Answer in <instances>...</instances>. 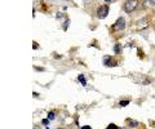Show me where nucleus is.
Returning a JSON list of instances; mask_svg holds the SVG:
<instances>
[{
	"label": "nucleus",
	"mask_w": 155,
	"mask_h": 129,
	"mask_svg": "<svg viewBox=\"0 0 155 129\" xmlns=\"http://www.w3.org/2000/svg\"><path fill=\"white\" fill-rule=\"evenodd\" d=\"M113 28H114L115 31H122V30H124V28H125V20H124L123 17H119L118 21L114 23Z\"/></svg>",
	"instance_id": "nucleus-3"
},
{
	"label": "nucleus",
	"mask_w": 155,
	"mask_h": 129,
	"mask_svg": "<svg viewBox=\"0 0 155 129\" xmlns=\"http://www.w3.org/2000/svg\"><path fill=\"white\" fill-rule=\"evenodd\" d=\"M78 80H79V82L83 84V85H87V83H85V79H84V76L83 75H79L78 76Z\"/></svg>",
	"instance_id": "nucleus-8"
},
{
	"label": "nucleus",
	"mask_w": 155,
	"mask_h": 129,
	"mask_svg": "<svg viewBox=\"0 0 155 129\" xmlns=\"http://www.w3.org/2000/svg\"><path fill=\"white\" fill-rule=\"evenodd\" d=\"M81 129H92V128H91V127H83Z\"/></svg>",
	"instance_id": "nucleus-14"
},
{
	"label": "nucleus",
	"mask_w": 155,
	"mask_h": 129,
	"mask_svg": "<svg viewBox=\"0 0 155 129\" xmlns=\"http://www.w3.org/2000/svg\"><path fill=\"white\" fill-rule=\"evenodd\" d=\"M104 65H105V66H110V67H114V66L118 65V62L114 61L113 57L106 56V57H104Z\"/></svg>",
	"instance_id": "nucleus-4"
},
{
	"label": "nucleus",
	"mask_w": 155,
	"mask_h": 129,
	"mask_svg": "<svg viewBox=\"0 0 155 129\" xmlns=\"http://www.w3.org/2000/svg\"><path fill=\"white\" fill-rule=\"evenodd\" d=\"M114 52H115L116 54L122 52V47H120V44H119V43H116V44H115V47H114Z\"/></svg>",
	"instance_id": "nucleus-6"
},
{
	"label": "nucleus",
	"mask_w": 155,
	"mask_h": 129,
	"mask_svg": "<svg viewBox=\"0 0 155 129\" xmlns=\"http://www.w3.org/2000/svg\"><path fill=\"white\" fill-rule=\"evenodd\" d=\"M34 129H40V128H39V127H35V128H34Z\"/></svg>",
	"instance_id": "nucleus-16"
},
{
	"label": "nucleus",
	"mask_w": 155,
	"mask_h": 129,
	"mask_svg": "<svg viewBox=\"0 0 155 129\" xmlns=\"http://www.w3.org/2000/svg\"><path fill=\"white\" fill-rule=\"evenodd\" d=\"M137 7H138V0H127V3L124 4V11L127 13H130Z\"/></svg>",
	"instance_id": "nucleus-1"
},
{
	"label": "nucleus",
	"mask_w": 155,
	"mask_h": 129,
	"mask_svg": "<svg viewBox=\"0 0 155 129\" xmlns=\"http://www.w3.org/2000/svg\"><path fill=\"white\" fill-rule=\"evenodd\" d=\"M142 7L145 9L154 8L155 7V0H143V2H142Z\"/></svg>",
	"instance_id": "nucleus-5"
},
{
	"label": "nucleus",
	"mask_w": 155,
	"mask_h": 129,
	"mask_svg": "<svg viewBox=\"0 0 155 129\" xmlns=\"http://www.w3.org/2000/svg\"><path fill=\"white\" fill-rule=\"evenodd\" d=\"M127 123L129 124V127H130V128H136V127H138V123L136 121V120H127Z\"/></svg>",
	"instance_id": "nucleus-7"
},
{
	"label": "nucleus",
	"mask_w": 155,
	"mask_h": 129,
	"mask_svg": "<svg viewBox=\"0 0 155 129\" xmlns=\"http://www.w3.org/2000/svg\"><path fill=\"white\" fill-rule=\"evenodd\" d=\"M109 5H101L98 9H97V17L101 18V20H104V18L107 17L109 14Z\"/></svg>",
	"instance_id": "nucleus-2"
},
{
	"label": "nucleus",
	"mask_w": 155,
	"mask_h": 129,
	"mask_svg": "<svg viewBox=\"0 0 155 129\" xmlns=\"http://www.w3.org/2000/svg\"><path fill=\"white\" fill-rule=\"evenodd\" d=\"M58 129H62V128H58Z\"/></svg>",
	"instance_id": "nucleus-17"
},
{
	"label": "nucleus",
	"mask_w": 155,
	"mask_h": 129,
	"mask_svg": "<svg viewBox=\"0 0 155 129\" xmlns=\"http://www.w3.org/2000/svg\"><path fill=\"white\" fill-rule=\"evenodd\" d=\"M106 129H119L118 127H116L115 125V124H109V127L107 128H106Z\"/></svg>",
	"instance_id": "nucleus-10"
},
{
	"label": "nucleus",
	"mask_w": 155,
	"mask_h": 129,
	"mask_svg": "<svg viewBox=\"0 0 155 129\" xmlns=\"http://www.w3.org/2000/svg\"><path fill=\"white\" fill-rule=\"evenodd\" d=\"M32 48H34V49H38V48H39V45H38V43H34V45H32Z\"/></svg>",
	"instance_id": "nucleus-13"
},
{
	"label": "nucleus",
	"mask_w": 155,
	"mask_h": 129,
	"mask_svg": "<svg viewBox=\"0 0 155 129\" xmlns=\"http://www.w3.org/2000/svg\"><path fill=\"white\" fill-rule=\"evenodd\" d=\"M43 124H44V125H48V124H49V119H43Z\"/></svg>",
	"instance_id": "nucleus-12"
},
{
	"label": "nucleus",
	"mask_w": 155,
	"mask_h": 129,
	"mask_svg": "<svg viewBox=\"0 0 155 129\" xmlns=\"http://www.w3.org/2000/svg\"><path fill=\"white\" fill-rule=\"evenodd\" d=\"M105 2H107V3H110V2H111V0H105Z\"/></svg>",
	"instance_id": "nucleus-15"
},
{
	"label": "nucleus",
	"mask_w": 155,
	"mask_h": 129,
	"mask_svg": "<svg viewBox=\"0 0 155 129\" xmlns=\"http://www.w3.org/2000/svg\"><path fill=\"white\" fill-rule=\"evenodd\" d=\"M48 119H49V120H53V119H54V112L51 111L49 114H48Z\"/></svg>",
	"instance_id": "nucleus-9"
},
{
	"label": "nucleus",
	"mask_w": 155,
	"mask_h": 129,
	"mask_svg": "<svg viewBox=\"0 0 155 129\" xmlns=\"http://www.w3.org/2000/svg\"><path fill=\"white\" fill-rule=\"evenodd\" d=\"M119 105H120V106H123V107H124V106H127V105H129V101H122Z\"/></svg>",
	"instance_id": "nucleus-11"
}]
</instances>
